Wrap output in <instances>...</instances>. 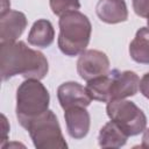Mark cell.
<instances>
[{
    "instance_id": "6da1fadb",
    "label": "cell",
    "mask_w": 149,
    "mask_h": 149,
    "mask_svg": "<svg viewBox=\"0 0 149 149\" xmlns=\"http://www.w3.org/2000/svg\"><path fill=\"white\" fill-rule=\"evenodd\" d=\"M48 71V59L41 51L29 48L22 41L0 43V74L3 81L17 74L41 80Z\"/></svg>"
},
{
    "instance_id": "7a4b0ae2",
    "label": "cell",
    "mask_w": 149,
    "mask_h": 149,
    "mask_svg": "<svg viewBox=\"0 0 149 149\" xmlns=\"http://www.w3.org/2000/svg\"><path fill=\"white\" fill-rule=\"evenodd\" d=\"M58 48L66 56H77L85 51L90 43L92 24L88 17L79 10H72L59 16Z\"/></svg>"
},
{
    "instance_id": "3957f363",
    "label": "cell",
    "mask_w": 149,
    "mask_h": 149,
    "mask_svg": "<svg viewBox=\"0 0 149 149\" xmlns=\"http://www.w3.org/2000/svg\"><path fill=\"white\" fill-rule=\"evenodd\" d=\"M50 94L40 79H26L16 90V119L26 128L27 125L49 109Z\"/></svg>"
},
{
    "instance_id": "277c9868",
    "label": "cell",
    "mask_w": 149,
    "mask_h": 149,
    "mask_svg": "<svg viewBox=\"0 0 149 149\" xmlns=\"http://www.w3.org/2000/svg\"><path fill=\"white\" fill-rule=\"evenodd\" d=\"M37 149H66L68 143L62 134L57 116L50 109L31 120L24 128Z\"/></svg>"
},
{
    "instance_id": "5b68a950",
    "label": "cell",
    "mask_w": 149,
    "mask_h": 149,
    "mask_svg": "<svg viewBox=\"0 0 149 149\" xmlns=\"http://www.w3.org/2000/svg\"><path fill=\"white\" fill-rule=\"evenodd\" d=\"M106 112L108 118L114 121L128 136H135L144 132L147 116L143 111L133 101L115 99L107 102Z\"/></svg>"
},
{
    "instance_id": "8992f818",
    "label": "cell",
    "mask_w": 149,
    "mask_h": 149,
    "mask_svg": "<svg viewBox=\"0 0 149 149\" xmlns=\"http://www.w3.org/2000/svg\"><path fill=\"white\" fill-rule=\"evenodd\" d=\"M109 71V59L107 55L100 50H85L77 61V72L79 77L86 81L104 76Z\"/></svg>"
},
{
    "instance_id": "52a82bcc",
    "label": "cell",
    "mask_w": 149,
    "mask_h": 149,
    "mask_svg": "<svg viewBox=\"0 0 149 149\" xmlns=\"http://www.w3.org/2000/svg\"><path fill=\"white\" fill-rule=\"evenodd\" d=\"M111 72L109 101L115 99H125L137 93L140 86V78L134 71H119L116 69Z\"/></svg>"
},
{
    "instance_id": "ba28073f",
    "label": "cell",
    "mask_w": 149,
    "mask_h": 149,
    "mask_svg": "<svg viewBox=\"0 0 149 149\" xmlns=\"http://www.w3.org/2000/svg\"><path fill=\"white\" fill-rule=\"evenodd\" d=\"M57 98L64 111L73 106L87 107L92 101L86 87L77 81H66L59 85L57 88Z\"/></svg>"
},
{
    "instance_id": "9c48e42d",
    "label": "cell",
    "mask_w": 149,
    "mask_h": 149,
    "mask_svg": "<svg viewBox=\"0 0 149 149\" xmlns=\"http://www.w3.org/2000/svg\"><path fill=\"white\" fill-rule=\"evenodd\" d=\"M27 27V17L22 12L7 10L0 14V41L14 42L23 34Z\"/></svg>"
},
{
    "instance_id": "30bf717a",
    "label": "cell",
    "mask_w": 149,
    "mask_h": 149,
    "mask_svg": "<svg viewBox=\"0 0 149 149\" xmlns=\"http://www.w3.org/2000/svg\"><path fill=\"white\" fill-rule=\"evenodd\" d=\"M64 119L66 123L68 134L74 139L80 140L85 137L90 130V114L86 111V107L73 106L64 111Z\"/></svg>"
},
{
    "instance_id": "8fae6325",
    "label": "cell",
    "mask_w": 149,
    "mask_h": 149,
    "mask_svg": "<svg viewBox=\"0 0 149 149\" xmlns=\"http://www.w3.org/2000/svg\"><path fill=\"white\" fill-rule=\"evenodd\" d=\"M98 17L108 24L125 22L128 19V9L125 0H99L95 6Z\"/></svg>"
},
{
    "instance_id": "7c38bea8",
    "label": "cell",
    "mask_w": 149,
    "mask_h": 149,
    "mask_svg": "<svg viewBox=\"0 0 149 149\" xmlns=\"http://www.w3.org/2000/svg\"><path fill=\"white\" fill-rule=\"evenodd\" d=\"M28 43L37 48H48L55 40V30L49 20L35 21L28 34Z\"/></svg>"
},
{
    "instance_id": "4fadbf2b",
    "label": "cell",
    "mask_w": 149,
    "mask_h": 149,
    "mask_svg": "<svg viewBox=\"0 0 149 149\" xmlns=\"http://www.w3.org/2000/svg\"><path fill=\"white\" fill-rule=\"evenodd\" d=\"M128 137L129 136L111 120L101 127L98 136V143L101 148H121L126 144Z\"/></svg>"
},
{
    "instance_id": "5bb4252c",
    "label": "cell",
    "mask_w": 149,
    "mask_h": 149,
    "mask_svg": "<svg viewBox=\"0 0 149 149\" xmlns=\"http://www.w3.org/2000/svg\"><path fill=\"white\" fill-rule=\"evenodd\" d=\"M132 59L140 64H149V27L140 28L129 44Z\"/></svg>"
},
{
    "instance_id": "9a60e30c",
    "label": "cell",
    "mask_w": 149,
    "mask_h": 149,
    "mask_svg": "<svg viewBox=\"0 0 149 149\" xmlns=\"http://www.w3.org/2000/svg\"><path fill=\"white\" fill-rule=\"evenodd\" d=\"M49 5L52 13L57 16H62L68 12L78 10L80 8L79 0H49Z\"/></svg>"
},
{
    "instance_id": "2e32d148",
    "label": "cell",
    "mask_w": 149,
    "mask_h": 149,
    "mask_svg": "<svg viewBox=\"0 0 149 149\" xmlns=\"http://www.w3.org/2000/svg\"><path fill=\"white\" fill-rule=\"evenodd\" d=\"M132 5L136 15L146 19L149 16V0H132Z\"/></svg>"
},
{
    "instance_id": "e0dca14e",
    "label": "cell",
    "mask_w": 149,
    "mask_h": 149,
    "mask_svg": "<svg viewBox=\"0 0 149 149\" xmlns=\"http://www.w3.org/2000/svg\"><path fill=\"white\" fill-rule=\"evenodd\" d=\"M140 92L142 93L143 97L149 99V72L144 73L143 77L140 79V86H139Z\"/></svg>"
},
{
    "instance_id": "ac0fdd59",
    "label": "cell",
    "mask_w": 149,
    "mask_h": 149,
    "mask_svg": "<svg viewBox=\"0 0 149 149\" xmlns=\"http://www.w3.org/2000/svg\"><path fill=\"white\" fill-rule=\"evenodd\" d=\"M1 119H2V140H1V147H2V146H5V142L7 141V133L9 130V127L7 123V119L3 114L1 115Z\"/></svg>"
},
{
    "instance_id": "d6986e66",
    "label": "cell",
    "mask_w": 149,
    "mask_h": 149,
    "mask_svg": "<svg viewBox=\"0 0 149 149\" xmlns=\"http://www.w3.org/2000/svg\"><path fill=\"white\" fill-rule=\"evenodd\" d=\"M140 147L141 148H149V128L144 129L143 136H142V143Z\"/></svg>"
},
{
    "instance_id": "ffe728a7",
    "label": "cell",
    "mask_w": 149,
    "mask_h": 149,
    "mask_svg": "<svg viewBox=\"0 0 149 149\" xmlns=\"http://www.w3.org/2000/svg\"><path fill=\"white\" fill-rule=\"evenodd\" d=\"M147 24H148V27H149V16L147 17Z\"/></svg>"
}]
</instances>
